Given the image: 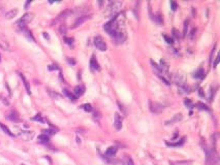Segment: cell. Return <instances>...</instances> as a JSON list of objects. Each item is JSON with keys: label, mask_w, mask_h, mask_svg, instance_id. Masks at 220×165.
Masks as SVG:
<instances>
[{"label": "cell", "mask_w": 220, "mask_h": 165, "mask_svg": "<svg viewBox=\"0 0 220 165\" xmlns=\"http://www.w3.org/2000/svg\"><path fill=\"white\" fill-rule=\"evenodd\" d=\"M103 29L110 36L119 43H122L126 37V26H125L124 13L116 15L113 19L104 24Z\"/></svg>", "instance_id": "obj_1"}, {"label": "cell", "mask_w": 220, "mask_h": 165, "mask_svg": "<svg viewBox=\"0 0 220 165\" xmlns=\"http://www.w3.org/2000/svg\"><path fill=\"white\" fill-rule=\"evenodd\" d=\"M121 7H122V2L121 1H112L104 9V15L106 17H115L116 15L119 14V11H121Z\"/></svg>", "instance_id": "obj_2"}, {"label": "cell", "mask_w": 220, "mask_h": 165, "mask_svg": "<svg viewBox=\"0 0 220 165\" xmlns=\"http://www.w3.org/2000/svg\"><path fill=\"white\" fill-rule=\"evenodd\" d=\"M219 158H218L217 152L214 149L207 151V165H218Z\"/></svg>", "instance_id": "obj_3"}, {"label": "cell", "mask_w": 220, "mask_h": 165, "mask_svg": "<svg viewBox=\"0 0 220 165\" xmlns=\"http://www.w3.org/2000/svg\"><path fill=\"white\" fill-rule=\"evenodd\" d=\"M32 19H33V14H31V13H26L19 21L17 22V25H18L20 28L23 29V28H25L26 25L29 24L30 22L32 21Z\"/></svg>", "instance_id": "obj_4"}, {"label": "cell", "mask_w": 220, "mask_h": 165, "mask_svg": "<svg viewBox=\"0 0 220 165\" xmlns=\"http://www.w3.org/2000/svg\"><path fill=\"white\" fill-rule=\"evenodd\" d=\"M94 46L101 52L106 51V49H108V46H106V41L103 40V38L101 37L100 35H96L95 37H94Z\"/></svg>", "instance_id": "obj_5"}, {"label": "cell", "mask_w": 220, "mask_h": 165, "mask_svg": "<svg viewBox=\"0 0 220 165\" xmlns=\"http://www.w3.org/2000/svg\"><path fill=\"white\" fill-rule=\"evenodd\" d=\"M18 136L20 138H22L23 140L28 141L31 140L33 137H34V132L33 131H30V130H19L18 131Z\"/></svg>", "instance_id": "obj_6"}, {"label": "cell", "mask_w": 220, "mask_h": 165, "mask_svg": "<svg viewBox=\"0 0 220 165\" xmlns=\"http://www.w3.org/2000/svg\"><path fill=\"white\" fill-rule=\"evenodd\" d=\"M174 82L178 85V87H183L186 85L185 76L182 73H175L174 74Z\"/></svg>", "instance_id": "obj_7"}, {"label": "cell", "mask_w": 220, "mask_h": 165, "mask_svg": "<svg viewBox=\"0 0 220 165\" xmlns=\"http://www.w3.org/2000/svg\"><path fill=\"white\" fill-rule=\"evenodd\" d=\"M150 109L155 114H158L163 111V106L157 102H150Z\"/></svg>", "instance_id": "obj_8"}, {"label": "cell", "mask_w": 220, "mask_h": 165, "mask_svg": "<svg viewBox=\"0 0 220 165\" xmlns=\"http://www.w3.org/2000/svg\"><path fill=\"white\" fill-rule=\"evenodd\" d=\"M89 18H90L89 16H81V17H79V18L76 20V22L73 23V25L71 26V28H72V29H74V28L79 27L80 25H82L83 23H85V22L87 21Z\"/></svg>", "instance_id": "obj_9"}, {"label": "cell", "mask_w": 220, "mask_h": 165, "mask_svg": "<svg viewBox=\"0 0 220 165\" xmlns=\"http://www.w3.org/2000/svg\"><path fill=\"white\" fill-rule=\"evenodd\" d=\"M114 126L117 130H120L122 128V117L120 116L118 113L115 114V120H114Z\"/></svg>", "instance_id": "obj_10"}, {"label": "cell", "mask_w": 220, "mask_h": 165, "mask_svg": "<svg viewBox=\"0 0 220 165\" xmlns=\"http://www.w3.org/2000/svg\"><path fill=\"white\" fill-rule=\"evenodd\" d=\"M85 93V87L83 85H79V86H76L73 90V94L76 97H80L82 95Z\"/></svg>", "instance_id": "obj_11"}, {"label": "cell", "mask_w": 220, "mask_h": 165, "mask_svg": "<svg viewBox=\"0 0 220 165\" xmlns=\"http://www.w3.org/2000/svg\"><path fill=\"white\" fill-rule=\"evenodd\" d=\"M90 68H91L93 71H96V70H99V69H100L97 60H96V58L94 57V56H92V58L90 60Z\"/></svg>", "instance_id": "obj_12"}, {"label": "cell", "mask_w": 220, "mask_h": 165, "mask_svg": "<svg viewBox=\"0 0 220 165\" xmlns=\"http://www.w3.org/2000/svg\"><path fill=\"white\" fill-rule=\"evenodd\" d=\"M116 153H117V148L116 146H110L109 149L106 150V155L108 157H113V156L116 155Z\"/></svg>", "instance_id": "obj_13"}, {"label": "cell", "mask_w": 220, "mask_h": 165, "mask_svg": "<svg viewBox=\"0 0 220 165\" xmlns=\"http://www.w3.org/2000/svg\"><path fill=\"white\" fill-rule=\"evenodd\" d=\"M6 119L11 120L13 122H20V118L16 113H11V114H8L7 116H6Z\"/></svg>", "instance_id": "obj_14"}, {"label": "cell", "mask_w": 220, "mask_h": 165, "mask_svg": "<svg viewBox=\"0 0 220 165\" xmlns=\"http://www.w3.org/2000/svg\"><path fill=\"white\" fill-rule=\"evenodd\" d=\"M204 76H205V70L203 68L197 69V70L194 72V74H193V78H195V79H204Z\"/></svg>", "instance_id": "obj_15"}, {"label": "cell", "mask_w": 220, "mask_h": 165, "mask_svg": "<svg viewBox=\"0 0 220 165\" xmlns=\"http://www.w3.org/2000/svg\"><path fill=\"white\" fill-rule=\"evenodd\" d=\"M20 76H21V79H22L23 81V84H24L25 86V89H26V91H27L28 94H31V91H30V86H29V83H28V81L26 80V78H25L24 76H23L22 73H20Z\"/></svg>", "instance_id": "obj_16"}, {"label": "cell", "mask_w": 220, "mask_h": 165, "mask_svg": "<svg viewBox=\"0 0 220 165\" xmlns=\"http://www.w3.org/2000/svg\"><path fill=\"white\" fill-rule=\"evenodd\" d=\"M50 140V137L49 135H47V134H41V135L38 136V142H41V144H48Z\"/></svg>", "instance_id": "obj_17"}, {"label": "cell", "mask_w": 220, "mask_h": 165, "mask_svg": "<svg viewBox=\"0 0 220 165\" xmlns=\"http://www.w3.org/2000/svg\"><path fill=\"white\" fill-rule=\"evenodd\" d=\"M17 14H18V9H11L5 14V18L6 19H13L14 17L17 16Z\"/></svg>", "instance_id": "obj_18"}, {"label": "cell", "mask_w": 220, "mask_h": 165, "mask_svg": "<svg viewBox=\"0 0 220 165\" xmlns=\"http://www.w3.org/2000/svg\"><path fill=\"white\" fill-rule=\"evenodd\" d=\"M190 92V88L187 86V85H185L183 87H179V93L180 94H187V93Z\"/></svg>", "instance_id": "obj_19"}, {"label": "cell", "mask_w": 220, "mask_h": 165, "mask_svg": "<svg viewBox=\"0 0 220 165\" xmlns=\"http://www.w3.org/2000/svg\"><path fill=\"white\" fill-rule=\"evenodd\" d=\"M181 119H182V115H181V114H178V115H176V116H175L171 120L167 121V122H166V125L173 124L174 122H178V121H180Z\"/></svg>", "instance_id": "obj_20"}, {"label": "cell", "mask_w": 220, "mask_h": 165, "mask_svg": "<svg viewBox=\"0 0 220 165\" xmlns=\"http://www.w3.org/2000/svg\"><path fill=\"white\" fill-rule=\"evenodd\" d=\"M0 127H1V129H2L3 131H4V132L6 133V134H8L9 136H14V133H13V132L11 131V130L8 129L7 126H5V125L2 124V123H0Z\"/></svg>", "instance_id": "obj_21"}, {"label": "cell", "mask_w": 220, "mask_h": 165, "mask_svg": "<svg viewBox=\"0 0 220 165\" xmlns=\"http://www.w3.org/2000/svg\"><path fill=\"white\" fill-rule=\"evenodd\" d=\"M63 93H64V95H65V96H67V97L69 98L70 100H72V101H76V96H74L73 94H71V93L69 92L68 90H63Z\"/></svg>", "instance_id": "obj_22"}, {"label": "cell", "mask_w": 220, "mask_h": 165, "mask_svg": "<svg viewBox=\"0 0 220 165\" xmlns=\"http://www.w3.org/2000/svg\"><path fill=\"white\" fill-rule=\"evenodd\" d=\"M32 120H33V121H37V122H41V123H45L44 118H43V117H41L39 114H37L35 117H33Z\"/></svg>", "instance_id": "obj_23"}, {"label": "cell", "mask_w": 220, "mask_h": 165, "mask_svg": "<svg viewBox=\"0 0 220 165\" xmlns=\"http://www.w3.org/2000/svg\"><path fill=\"white\" fill-rule=\"evenodd\" d=\"M82 108H83L85 111H92V105L89 104V103H86V104H83V105H82Z\"/></svg>", "instance_id": "obj_24"}, {"label": "cell", "mask_w": 220, "mask_h": 165, "mask_svg": "<svg viewBox=\"0 0 220 165\" xmlns=\"http://www.w3.org/2000/svg\"><path fill=\"white\" fill-rule=\"evenodd\" d=\"M163 37H164V39H165L166 42L169 43V44H173V43H174V39H173V37H169V36L166 35V34H163Z\"/></svg>", "instance_id": "obj_25"}, {"label": "cell", "mask_w": 220, "mask_h": 165, "mask_svg": "<svg viewBox=\"0 0 220 165\" xmlns=\"http://www.w3.org/2000/svg\"><path fill=\"white\" fill-rule=\"evenodd\" d=\"M187 30H188V21H185L184 23V29H183V37L187 35Z\"/></svg>", "instance_id": "obj_26"}, {"label": "cell", "mask_w": 220, "mask_h": 165, "mask_svg": "<svg viewBox=\"0 0 220 165\" xmlns=\"http://www.w3.org/2000/svg\"><path fill=\"white\" fill-rule=\"evenodd\" d=\"M196 105L197 106H199V109H205V111H209V107L206 105V104H204V103H201V102H198V103H196Z\"/></svg>", "instance_id": "obj_27"}, {"label": "cell", "mask_w": 220, "mask_h": 165, "mask_svg": "<svg viewBox=\"0 0 220 165\" xmlns=\"http://www.w3.org/2000/svg\"><path fill=\"white\" fill-rule=\"evenodd\" d=\"M60 33L61 34H65L66 31H67V27H66V25L65 24H62L61 26H60Z\"/></svg>", "instance_id": "obj_28"}, {"label": "cell", "mask_w": 220, "mask_h": 165, "mask_svg": "<svg viewBox=\"0 0 220 165\" xmlns=\"http://www.w3.org/2000/svg\"><path fill=\"white\" fill-rule=\"evenodd\" d=\"M64 41H65V42L67 43V44H70V46H71V44L73 43V38L66 37V36H65V37H64Z\"/></svg>", "instance_id": "obj_29"}, {"label": "cell", "mask_w": 220, "mask_h": 165, "mask_svg": "<svg viewBox=\"0 0 220 165\" xmlns=\"http://www.w3.org/2000/svg\"><path fill=\"white\" fill-rule=\"evenodd\" d=\"M126 165H134L132 159H131V157H129V156L126 157Z\"/></svg>", "instance_id": "obj_30"}, {"label": "cell", "mask_w": 220, "mask_h": 165, "mask_svg": "<svg viewBox=\"0 0 220 165\" xmlns=\"http://www.w3.org/2000/svg\"><path fill=\"white\" fill-rule=\"evenodd\" d=\"M184 103H185V105H187L188 107H192L193 106V104H192V102H191V100L190 99H185V101H184Z\"/></svg>", "instance_id": "obj_31"}, {"label": "cell", "mask_w": 220, "mask_h": 165, "mask_svg": "<svg viewBox=\"0 0 220 165\" xmlns=\"http://www.w3.org/2000/svg\"><path fill=\"white\" fill-rule=\"evenodd\" d=\"M171 6L173 11H177V8H178V4L175 1H171Z\"/></svg>", "instance_id": "obj_32"}, {"label": "cell", "mask_w": 220, "mask_h": 165, "mask_svg": "<svg viewBox=\"0 0 220 165\" xmlns=\"http://www.w3.org/2000/svg\"><path fill=\"white\" fill-rule=\"evenodd\" d=\"M173 35H174V37H176V38H180V34H179V32L177 31L176 29H173Z\"/></svg>", "instance_id": "obj_33"}, {"label": "cell", "mask_w": 220, "mask_h": 165, "mask_svg": "<svg viewBox=\"0 0 220 165\" xmlns=\"http://www.w3.org/2000/svg\"><path fill=\"white\" fill-rule=\"evenodd\" d=\"M44 134H47V135H48V134H54V133H55V131H54V130H51V129H48V130H44Z\"/></svg>", "instance_id": "obj_34"}, {"label": "cell", "mask_w": 220, "mask_h": 165, "mask_svg": "<svg viewBox=\"0 0 220 165\" xmlns=\"http://www.w3.org/2000/svg\"><path fill=\"white\" fill-rule=\"evenodd\" d=\"M195 33H196V29H195V28H193V29L191 30V34H190V38H191V39H193V38H194Z\"/></svg>", "instance_id": "obj_35"}, {"label": "cell", "mask_w": 220, "mask_h": 165, "mask_svg": "<svg viewBox=\"0 0 220 165\" xmlns=\"http://www.w3.org/2000/svg\"><path fill=\"white\" fill-rule=\"evenodd\" d=\"M48 68H49V70H54V69H58V66L57 65H50Z\"/></svg>", "instance_id": "obj_36"}, {"label": "cell", "mask_w": 220, "mask_h": 165, "mask_svg": "<svg viewBox=\"0 0 220 165\" xmlns=\"http://www.w3.org/2000/svg\"><path fill=\"white\" fill-rule=\"evenodd\" d=\"M218 62H219V56H216V59H215L213 66H214V67H216V66H217V64H218Z\"/></svg>", "instance_id": "obj_37"}, {"label": "cell", "mask_w": 220, "mask_h": 165, "mask_svg": "<svg viewBox=\"0 0 220 165\" xmlns=\"http://www.w3.org/2000/svg\"><path fill=\"white\" fill-rule=\"evenodd\" d=\"M30 4H31V1H27V2L25 3V8H27L28 6L30 5Z\"/></svg>", "instance_id": "obj_38"}, {"label": "cell", "mask_w": 220, "mask_h": 165, "mask_svg": "<svg viewBox=\"0 0 220 165\" xmlns=\"http://www.w3.org/2000/svg\"><path fill=\"white\" fill-rule=\"evenodd\" d=\"M68 62H69V63H70V64H74V63H76V62H74V61H73V60H70V59H69V58H68Z\"/></svg>", "instance_id": "obj_39"}, {"label": "cell", "mask_w": 220, "mask_h": 165, "mask_svg": "<svg viewBox=\"0 0 220 165\" xmlns=\"http://www.w3.org/2000/svg\"><path fill=\"white\" fill-rule=\"evenodd\" d=\"M199 95H201V97H204V96H205V94H204V93L201 92V90H199Z\"/></svg>", "instance_id": "obj_40"}, {"label": "cell", "mask_w": 220, "mask_h": 165, "mask_svg": "<svg viewBox=\"0 0 220 165\" xmlns=\"http://www.w3.org/2000/svg\"><path fill=\"white\" fill-rule=\"evenodd\" d=\"M44 36H45V37H46V38H48V39H49V36L47 35V34H46V32H44Z\"/></svg>", "instance_id": "obj_41"}, {"label": "cell", "mask_w": 220, "mask_h": 165, "mask_svg": "<svg viewBox=\"0 0 220 165\" xmlns=\"http://www.w3.org/2000/svg\"><path fill=\"white\" fill-rule=\"evenodd\" d=\"M22 165H25V164H22Z\"/></svg>", "instance_id": "obj_42"}]
</instances>
